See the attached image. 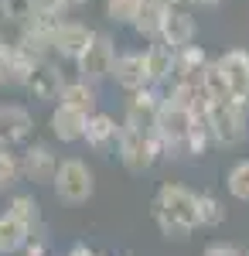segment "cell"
I'll return each mask as SVG.
<instances>
[{
  "label": "cell",
  "mask_w": 249,
  "mask_h": 256,
  "mask_svg": "<svg viewBox=\"0 0 249 256\" xmlns=\"http://www.w3.org/2000/svg\"><path fill=\"white\" fill-rule=\"evenodd\" d=\"M31 14H41V18H62L68 10V0H24Z\"/></svg>",
  "instance_id": "obj_26"
},
{
  "label": "cell",
  "mask_w": 249,
  "mask_h": 256,
  "mask_svg": "<svg viewBox=\"0 0 249 256\" xmlns=\"http://www.w3.org/2000/svg\"><path fill=\"white\" fill-rule=\"evenodd\" d=\"M110 79L116 82V89H123L126 96L150 86V76H147V62H144V52H116L113 62V76Z\"/></svg>",
  "instance_id": "obj_13"
},
{
  "label": "cell",
  "mask_w": 249,
  "mask_h": 256,
  "mask_svg": "<svg viewBox=\"0 0 249 256\" xmlns=\"http://www.w3.org/2000/svg\"><path fill=\"white\" fill-rule=\"evenodd\" d=\"M242 256H249V253H242Z\"/></svg>",
  "instance_id": "obj_32"
},
{
  "label": "cell",
  "mask_w": 249,
  "mask_h": 256,
  "mask_svg": "<svg viewBox=\"0 0 249 256\" xmlns=\"http://www.w3.org/2000/svg\"><path fill=\"white\" fill-rule=\"evenodd\" d=\"M7 212L14 218H20V222L31 229V236L41 232V205L34 202V195H14L7 202Z\"/></svg>",
  "instance_id": "obj_20"
},
{
  "label": "cell",
  "mask_w": 249,
  "mask_h": 256,
  "mask_svg": "<svg viewBox=\"0 0 249 256\" xmlns=\"http://www.w3.org/2000/svg\"><path fill=\"white\" fill-rule=\"evenodd\" d=\"M218 68L226 76V86H229L232 99L249 106V52L246 48H229L218 58Z\"/></svg>",
  "instance_id": "obj_12"
},
{
  "label": "cell",
  "mask_w": 249,
  "mask_h": 256,
  "mask_svg": "<svg viewBox=\"0 0 249 256\" xmlns=\"http://www.w3.org/2000/svg\"><path fill=\"white\" fill-rule=\"evenodd\" d=\"M7 55H10V41L0 38V89L10 82V76H7Z\"/></svg>",
  "instance_id": "obj_28"
},
{
  "label": "cell",
  "mask_w": 249,
  "mask_h": 256,
  "mask_svg": "<svg viewBox=\"0 0 249 256\" xmlns=\"http://www.w3.org/2000/svg\"><path fill=\"white\" fill-rule=\"evenodd\" d=\"M0 20H4V18H0Z\"/></svg>",
  "instance_id": "obj_33"
},
{
  "label": "cell",
  "mask_w": 249,
  "mask_h": 256,
  "mask_svg": "<svg viewBox=\"0 0 249 256\" xmlns=\"http://www.w3.org/2000/svg\"><path fill=\"white\" fill-rule=\"evenodd\" d=\"M58 102H65V106H72V110H78V113H96L99 110V89L92 86V82L86 79H65V86H62V96H58Z\"/></svg>",
  "instance_id": "obj_16"
},
{
  "label": "cell",
  "mask_w": 249,
  "mask_h": 256,
  "mask_svg": "<svg viewBox=\"0 0 249 256\" xmlns=\"http://www.w3.org/2000/svg\"><path fill=\"white\" fill-rule=\"evenodd\" d=\"M140 4L144 0H106L102 4V10H106V20L110 24H134V18H136V10H140Z\"/></svg>",
  "instance_id": "obj_24"
},
{
  "label": "cell",
  "mask_w": 249,
  "mask_h": 256,
  "mask_svg": "<svg viewBox=\"0 0 249 256\" xmlns=\"http://www.w3.org/2000/svg\"><path fill=\"white\" fill-rule=\"evenodd\" d=\"M150 216L168 242H184L198 229V195L178 181H164L150 202Z\"/></svg>",
  "instance_id": "obj_1"
},
{
  "label": "cell",
  "mask_w": 249,
  "mask_h": 256,
  "mask_svg": "<svg viewBox=\"0 0 249 256\" xmlns=\"http://www.w3.org/2000/svg\"><path fill=\"white\" fill-rule=\"evenodd\" d=\"M48 126H52V137L58 144H78L82 134H86V113H78L65 102H55L52 106V116H48Z\"/></svg>",
  "instance_id": "obj_14"
},
{
  "label": "cell",
  "mask_w": 249,
  "mask_h": 256,
  "mask_svg": "<svg viewBox=\"0 0 249 256\" xmlns=\"http://www.w3.org/2000/svg\"><path fill=\"white\" fill-rule=\"evenodd\" d=\"M226 222V205L212 192H198V229H218Z\"/></svg>",
  "instance_id": "obj_22"
},
{
  "label": "cell",
  "mask_w": 249,
  "mask_h": 256,
  "mask_svg": "<svg viewBox=\"0 0 249 256\" xmlns=\"http://www.w3.org/2000/svg\"><path fill=\"white\" fill-rule=\"evenodd\" d=\"M160 14H164V7H160V4H154V0H144L130 28H134L140 38L154 41V38H157V28H160Z\"/></svg>",
  "instance_id": "obj_21"
},
{
  "label": "cell",
  "mask_w": 249,
  "mask_h": 256,
  "mask_svg": "<svg viewBox=\"0 0 249 256\" xmlns=\"http://www.w3.org/2000/svg\"><path fill=\"white\" fill-rule=\"evenodd\" d=\"M113 62H116L113 38L102 34V31H92V41L86 44V52L76 58V72H78V79L99 86V82H106L113 76Z\"/></svg>",
  "instance_id": "obj_5"
},
{
  "label": "cell",
  "mask_w": 249,
  "mask_h": 256,
  "mask_svg": "<svg viewBox=\"0 0 249 256\" xmlns=\"http://www.w3.org/2000/svg\"><path fill=\"white\" fill-rule=\"evenodd\" d=\"M154 4H160V7H178V4H184V0H154Z\"/></svg>",
  "instance_id": "obj_30"
},
{
  "label": "cell",
  "mask_w": 249,
  "mask_h": 256,
  "mask_svg": "<svg viewBox=\"0 0 249 256\" xmlns=\"http://www.w3.org/2000/svg\"><path fill=\"white\" fill-rule=\"evenodd\" d=\"M116 158L130 174H147L160 160V144L154 126H140L130 120H120V140H116Z\"/></svg>",
  "instance_id": "obj_2"
},
{
  "label": "cell",
  "mask_w": 249,
  "mask_h": 256,
  "mask_svg": "<svg viewBox=\"0 0 249 256\" xmlns=\"http://www.w3.org/2000/svg\"><path fill=\"white\" fill-rule=\"evenodd\" d=\"M18 181H20V160H18V154L0 147V192H10Z\"/></svg>",
  "instance_id": "obj_25"
},
{
  "label": "cell",
  "mask_w": 249,
  "mask_h": 256,
  "mask_svg": "<svg viewBox=\"0 0 249 256\" xmlns=\"http://www.w3.org/2000/svg\"><path fill=\"white\" fill-rule=\"evenodd\" d=\"M82 4H86V0H68V7H82Z\"/></svg>",
  "instance_id": "obj_31"
},
{
  "label": "cell",
  "mask_w": 249,
  "mask_h": 256,
  "mask_svg": "<svg viewBox=\"0 0 249 256\" xmlns=\"http://www.w3.org/2000/svg\"><path fill=\"white\" fill-rule=\"evenodd\" d=\"M62 86H65V76H62V68L55 65V58H38L28 68V76L20 79V89L34 99V102H58Z\"/></svg>",
  "instance_id": "obj_6"
},
{
  "label": "cell",
  "mask_w": 249,
  "mask_h": 256,
  "mask_svg": "<svg viewBox=\"0 0 249 256\" xmlns=\"http://www.w3.org/2000/svg\"><path fill=\"white\" fill-rule=\"evenodd\" d=\"M20 181H34V184H52L58 168V154L52 150V144L41 140H28L24 154H20Z\"/></svg>",
  "instance_id": "obj_8"
},
{
  "label": "cell",
  "mask_w": 249,
  "mask_h": 256,
  "mask_svg": "<svg viewBox=\"0 0 249 256\" xmlns=\"http://www.w3.org/2000/svg\"><path fill=\"white\" fill-rule=\"evenodd\" d=\"M202 256H242V250L232 246V242H208V246L202 250Z\"/></svg>",
  "instance_id": "obj_27"
},
{
  "label": "cell",
  "mask_w": 249,
  "mask_h": 256,
  "mask_svg": "<svg viewBox=\"0 0 249 256\" xmlns=\"http://www.w3.org/2000/svg\"><path fill=\"white\" fill-rule=\"evenodd\" d=\"M28 239L34 236L20 218H14L10 212H0V256H18L28 246Z\"/></svg>",
  "instance_id": "obj_18"
},
{
  "label": "cell",
  "mask_w": 249,
  "mask_h": 256,
  "mask_svg": "<svg viewBox=\"0 0 249 256\" xmlns=\"http://www.w3.org/2000/svg\"><path fill=\"white\" fill-rule=\"evenodd\" d=\"M92 41V28L82 24V20H58L55 31H52V58L62 62H76L86 44Z\"/></svg>",
  "instance_id": "obj_9"
},
{
  "label": "cell",
  "mask_w": 249,
  "mask_h": 256,
  "mask_svg": "<svg viewBox=\"0 0 249 256\" xmlns=\"http://www.w3.org/2000/svg\"><path fill=\"white\" fill-rule=\"evenodd\" d=\"M34 134V116L20 102H0V147L18 150Z\"/></svg>",
  "instance_id": "obj_7"
},
{
  "label": "cell",
  "mask_w": 249,
  "mask_h": 256,
  "mask_svg": "<svg viewBox=\"0 0 249 256\" xmlns=\"http://www.w3.org/2000/svg\"><path fill=\"white\" fill-rule=\"evenodd\" d=\"M52 192L62 205H86L96 195V174L82 158H62L52 178Z\"/></svg>",
  "instance_id": "obj_3"
},
{
  "label": "cell",
  "mask_w": 249,
  "mask_h": 256,
  "mask_svg": "<svg viewBox=\"0 0 249 256\" xmlns=\"http://www.w3.org/2000/svg\"><path fill=\"white\" fill-rule=\"evenodd\" d=\"M246 110L242 102H208L205 110V123H208V134H212V144L215 147H236L242 144L249 134V120H246Z\"/></svg>",
  "instance_id": "obj_4"
},
{
  "label": "cell",
  "mask_w": 249,
  "mask_h": 256,
  "mask_svg": "<svg viewBox=\"0 0 249 256\" xmlns=\"http://www.w3.org/2000/svg\"><path fill=\"white\" fill-rule=\"evenodd\" d=\"M198 89H202L205 102H229V99H232L229 86H226V76H222V68H218V62H208V65L202 68V76H198Z\"/></svg>",
  "instance_id": "obj_19"
},
{
  "label": "cell",
  "mask_w": 249,
  "mask_h": 256,
  "mask_svg": "<svg viewBox=\"0 0 249 256\" xmlns=\"http://www.w3.org/2000/svg\"><path fill=\"white\" fill-rule=\"evenodd\" d=\"M188 7H198V10H208V7H218L222 0H184Z\"/></svg>",
  "instance_id": "obj_29"
},
{
  "label": "cell",
  "mask_w": 249,
  "mask_h": 256,
  "mask_svg": "<svg viewBox=\"0 0 249 256\" xmlns=\"http://www.w3.org/2000/svg\"><path fill=\"white\" fill-rule=\"evenodd\" d=\"M194 34H198V24H194L192 10H184L181 4H178V7H164L160 28H157V41L171 44L174 52H178V48L194 44Z\"/></svg>",
  "instance_id": "obj_10"
},
{
  "label": "cell",
  "mask_w": 249,
  "mask_h": 256,
  "mask_svg": "<svg viewBox=\"0 0 249 256\" xmlns=\"http://www.w3.org/2000/svg\"><path fill=\"white\" fill-rule=\"evenodd\" d=\"M144 62H147V76H150V86L164 89V86L171 82V72H174V48L154 38L150 44L144 48Z\"/></svg>",
  "instance_id": "obj_15"
},
{
  "label": "cell",
  "mask_w": 249,
  "mask_h": 256,
  "mask_svg": "<svg viewBox=\"0 0 249 256\" xmlns=\"http://www.w3.org/2000/svg\"><path fill=\"white\" fill-rule=\"evenodd\" d=\"M208 65V55L205 48L198 44H188V48H178L174 52V72H171V82H198L202 68Z\"/></svg>",
  "instance_id": "obj_17"
},
{
  "label": "cell",
  "mask_w": 249,
  "mask_h": 256,
  "mask_svg": "<svg viewBox=\"0 0 249 256\" xmlns=\"http://www.w3.org/2000/svg\"><path fill=\"white\" fill-rule=\"evenodd\" d=\"M226 188H229V195L236 198V202H249V158L236 160V164L229 168Z\"/></svg>",
  "instance_id": "obj_23"
},
{
  "label": "cell",
  "mask_w": 249,
  "mask_h": 256,
  "mask_svg": "<svg viewBox=\"0 0 249 256\" xmlns=\"http://www.w3.org/2000/svg\"><path fill=\"white\" fill-rule=\"evenodd\" d=\"M116 140H120V120L113 113H89L86 116V134H82V144L96 154H116Z\"/></svg>",
  "instance_id": "obj_11"
}]
</instances>
